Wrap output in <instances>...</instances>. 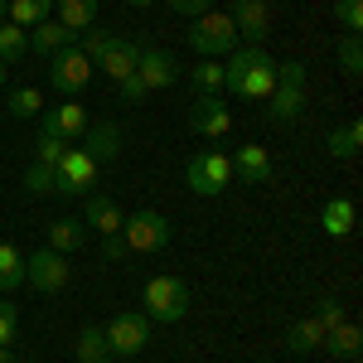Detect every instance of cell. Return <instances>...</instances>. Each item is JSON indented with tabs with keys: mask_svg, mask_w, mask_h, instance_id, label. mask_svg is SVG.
Segmentation results:
<instances>
[{
	"mask_svg": "<svg viewBox=\"0 0 363 363\" xmlns=\"http://www.w3.org/2000/svg\"><path fill=\"white\" fill-rule=\"evenodd\" d=\"M339 68H344L349 78H359V73H363V44H359V34H344V39H339Z\"/></svg>",
	"mask_w": 363,
	"mask_h": 363,
	"instance_id": "31",
	"label": "cell"
},
{
	"mask_svg": "<svg viewBox=\"0 0 363 363\" xmlns=\"http://www.w3.org/2000/svg\"><path fill=\"white\" fill-rule=\"evenodd\" d=\"M25 54H29V34L20 25H10V20H5V25H0V63H5V68H15Z\"/></svg>",
	"mask_w": 363,
	"mask_h": 363,
	"instance_id": "28",
	"label": "cell"
},
{
	"mask_svg": "<svg viewBox=\"0 0 363 363\" xmlns=\"http://www.w3.org/2000/svg\"><path fill=\"white\" fill-rule=\"evenodd\" d=\"M107 335V349H112V359H136L140 349L150 344V320L140 315V310H121L112 325L102 330Z\"/></svg>",
	"mask_w": 363,
	"mask_h": 363,
	"instance_id": "9",
	"label": "cell"
},
{
	"mask_svg": "<svg viewBox=\"0 0 363 363\" xmlns=\"http://www.w3.org/2000/svg\"><path fill=\"white\" fill-rule=\"evenodd\" d=\"M0 363H20V359H15V354H10V349H0Z\"/></svg>",
	"mask_w": 363,
	"mask_h": 363,
	"instance_id": "43",
	"label": "cell"
},
{
	"mask_svg": "<svg viewBox=\"0 0 363 363\" xmlns=\"http://www.w3.org/2000/svg\"><path fill=\"white\" fill-rule=\"evenodd\" d=\"M68 44H73V29H63L58 20H44V25H34V34H29V49H39V54H58Z\"/></svg>",
	"mask_w": 363,
	"mask_h": 363,
	"instance_id": "26",
	"label": "cell"
},
{
	"mask_svg": "<svg viewBox=\"0 0 363 363\" xmlns=\"http://www.w3.org/2000/svg\"><path fill=\"white\" fill-rule=\"evenodd\" d=\"M286 344H291V354H315L320 344H325V325L310 315V320H296L291 330H286Z\"/></svg>",
	"mask_w": 363,
	"mask_h": 363,
	"instance_id": "23",
	"label": "cell"
},
{
	"mask_svg": "<svg viewBox=\"0 0 363 363\" xmlns=\"http://www.w3.org/2000/svg\"><path fill=\"white\" fill-rule=\"evenodd\" d=\"M116 92H121L126 102H140V97H145V87H140L136 73H131V78H121V83H116Z\"/></svg>",
	"mask_w": 363,
	"mask_h": 363,
	"instance_id": "40",
	"label": "cell"
},
{
	"mask_svg": "<svg viewBox=\"0 0 363 363\" xmlns=\"http://www.w3.org/2000/svg\"><path fill=\"white\" fill-rule=\"evenodd\" d=\"M92 184H97V160L83 145H68L54 165V194H92Z\"/></svg>",
	"mask_w": 363,
	"mask_h": 363,
	"instance_id": "8",
	"label": "cell"
},
{
	"mask_svg": "<svg viewBox=\"0 0 363 363\" xmlns=\"http://www.w3.org/2000/svg\"><path fill=\"white\" fill-rule=\"evenodd\" d=\"M126 5H136V10H145V5H155V0H126Z\"/></svg>",
	"mask_w": 363,
	"mask_h": 363,
	"instance_id": "44",
	"label": "cell"
},
{
	"mask_svg": "<svg viewBox=\"0 0 363 363\" xmlns=\"http://www.w3.org/2000/svg\"><path fill=\"white\" fill-rule=\"evenodd\" d=\"M189 49L203 58H228L238 49V29H233V15L228 10H203L189 29Z\"/></svg>",
	"mask_w": 363,
	"mask_h": 363,
	"instance_id": "4",
	"label": "cell"
},
{
	"mask_svg": "<svg viewBox=\"0 0 363 363\" xmlns=\"http://www.w3.org/2000/svg\"><path fill=\"white\" fill-rule=\"evenodd\" d=\"M83 242H87V223L83 218H58V223H49V247L54 252L68 257V252H78Z\"/></svg>",
	"mask_w": 363,
	"mask_h": 363,
	"instance_id": "21",
	"label": "cell"
},
{
	"mask_svg": "<svg viewBox=\"0 0 363 363\" xmlns=\"http://www.w3.org/2000/svg\"><path fill=\"white\" fill-rule=\"evenodd\" d=\"M68 257L54 247H39V252H29L25 257V281L34 286V291H44V296H58L63 286H68Z\"/></svg>",
	"mask_w": 363,
	"mask_h": 363,
	"instance_id": "10",
	"label": "cell"
},
{
	"mask_svg": "<svg viewBox=\"0 0 363 363\" xmlns=\"http://www.w3.org/2000/svg\"><path fill=\"white\" fill-rule=\"evenodd\" d=\"M44 112V97H39V87H20V92H10V116H20V121H29V116Z\"/></svg>",
	"mask_w": 363,
	"mask_h": 363,
	"instance_id": "30",
	"label": "cell"
},
{
	"mask_svg": "<svg viewBox=\"0 0 363 363\" xmlns=\"http://www.w3.org/2000/svg\"><path fill=\"white\" fill-rule=\"evenodd\" d=\"M107 44H112V34H107V29H83V54L92 58V63H97V58H102V49H107Z\"/></svg>",
	"mask_w": 363,
	"mask_h": 363,
	"instance_id": "37",
	"label": "cell"
},
{
	"mask_svg": "<svg viewBox=\"0 0 363 363\" xmlns=\"http://www.w3.org/2000/svg\"><path fill=\"white\" fill-rule=\"evenodd\" d=\"M25 189L29 194H54V165H39V160H34V165L25 169Z\"/></svg>",
	"mask_w": 363,
	"mask_h": 363,
	"instance_id": "35",
	"label": "cell"
},
{
	"mask_svg": "<svg viewBox=\"0 0 363 363\" xmlns=\"http://www.w3.org/2000/svg\"><path fill=\"white\" fill-rule=\"evenodd\" d=\"M320 349H330L335 359H359V349H363V335H359V325H335V330H325V344Z\"/></svg>",
	"mask_w": 363,
	"mask_h": 363,
	"instance_id": "22",
	"label": "cell"
},
{
	"mask_svg": "<svg viewBox=\"0 0 363 363\" xmlns=\"http://www.w3.org/2000/svg\"><path fill=\"white\" fill-rule=\"evenodd\" d=\"M5 73H10V68H5V63H0V83H5Z\"/></svg>",
	"mask_w": 363,
	"mask_h": 363,
	"instance_id": "45",
	"label": "cell"
},
{
	"mask_svg": "<svg viewBox=\"0 0 363 363\" xmlns=\"http://www.w3.org/2000/svg\"><path fill=\"white\" fill-rule=\"evenodd\" d=\"M107 257H112V262H116V257H126V242H121V233H116V238H107Z\"/></svg>",
	"mask_w": 363,
	"mask_h": 363,
	"instance_id": "41",
	"label": "cell"
},
{
	"mask_svg": "<svg viewBox=\"0 0 363 363\" xmlns=\"http://www.w3.org/2000/svg\"><path fill=\"white\" fill-rule=\"evenodd\" d=\"M20 286H25V257H20V247L0 242V296H15Z\"/></svg>",
	"mask_w": 363,
	"mask_h": 363,
	"instance_id": "24",
	"label": "cell"
},
{
	"mask_svg": "<svg viewBox=\"0 0 363 363\" xmlns=\"http://www.w3.org/2000/svg\"><path fill=\"white\" fill-rule=\"evenodd\" d=\"M184 184H189L199 199L223 194L228 184H233V160H228L223 150H199L194 160H189V169H184Z\"/></svg>",
	"mask_w": 363,
	"mask_h": 363,
	"instance_id": "5",
	"label": "cell"
},
{
	"mask_svg": "<svg viewBox=\"0 0 363 363\" xmlns=\"http://www.w3.org/2000/svg\"><path fill=\"white\" fill-rule=\"evenodd\" d=\"M49 15H54V0H10V25H20V29L44 25Z\"/></svg>",
	"mask_w": 363,
	"mask_h": 363,
	"instance_id": "27",
	"label": "cell"
},
{
	"mask_svg": "<svg viewBox=\"0 0 363 363\" xmlns=\"http://www.w3.org/2000/svg\"><path fill=\"white\" fill-rule=\"evenodd\" d=\"M233 179H242V184H267V179H272V155H267V145H242L238 160H233Z\"/></svg>",
	"mask_w": 363,
	"mask_h": 363,
	"instance_id": "16",
	"label": "cell"
},
{
	"mask_svg": "<svg viewBox=\"0 0 363 363\" xmlns=\"http://www.w3.org/2000/svg\"><path fill=\"white\" fill-rule=\"evenodd\" d=\"M83 150L97 160V165H107V160H116V150H121V126L116 121H102V126H87L83 131Z\"/></svg>",
	"mask_w": 363,
	"mask_h": 363,
	"instance_id": "17",
	"label": "cell"
},
{
	"mask_svg": "<svg viewBox=\"0 0 363 363\" xmlns=\"http://www.w3.org/2000/svg\"><path fill=\"white\" fill-rule=\"evenodd\" d=\"M189 126H194V136H208V140H223L233 131V116L218 102V92H199V102L189 107Z\"/></svg>",
	"mask_w": 363,
	"mask_h": 363,
	"instance_id": "11",
	"label": "cell"
},
{
	"mask_svg": "<svg viewBox=\"0 0 363 363\" xmlns=\"http://www.w3.org/2000/svg\"><path fill=\"white\" fill-rule=\"evenodd\" d=\"M121 242H126V252H160L169 242V218L155 208H136L121 223Z\"/></svg>",
	"mask_w": 363,
	"mask_h": 363,
	"instance_id": "7",
	"label": "cell"
},
{
	"mask_svg": "<svg viewBox=\"0 0 363 363\" xmlns=\"http://www.w3.org/2000/svg\"><path fill=\"white\" fill-rule=\"evenodd\" d=\"M136 63H140V44H136V39H116V34H112V44L102 49V58H97L92 68H102L112 83H121V78L136 73Z\"/></svg>",
	"mask_w": 363,
	"mask_h": 363,
	"instance_id": "15",
	"label": "cell"
},
{
	"mask_svg": "<svg viewBox=\"0 0 363 363\" xmlns=\"http://www.w3.org/2000/svg\"><path fill=\"white\" fill-rule=\"evenodd\" d=\"M359 145H363V121H349V126L330 131V155H335V160H354Z\"/></svg>",
	"mask_w": 363,
	"mask_h": 363,
	"instance_id": "29",
	"label": "cell"
},
{
	"mask_svg": "<svg viewBox=\"0 0 363 363\" xmlns=\"http://www.w3.org/2000/svg\"><path fill=\"white\" fill-rule=\"evenodd\" d=\"M140 306H145V320L174 325V320H184V315H189V286H184L179 277H150V281H145Z\"/></svg>",
	"mask_w": 363,
	"mask_h": 363,
	"instance_id": "3",
	"label": "cell"
},
{
	"mask_svg": "<svg viewBox=\"0 0 363 363\" xmlns=\"http://www.w3.org/2000/svg\"><path fill=\"white\" fill-rule=\"evenodd\" d=\"M233 29H238V44L247 39V44H262L267 34H272V5L267 0H233Z\"/></svg>",
	"mask_w": 363,
	"mask_h": 363,
	"instance_id": "12",
	"label": "cell"
},
{
	"mask_svg": "<svg viewBox=\"0 0 363 363\" xmlns=\"http://www.w3.org/2000/svg\"><path fill=\"white\" fill-rule=\"evenodd\" d=\"M267 112H272V121H281V126H291L296 116L306 112V63H301V58L277 63V87H272V97H267Z\"/></svg>",
	"mask_w": 363,
	"mask_h": 363,
	"instance_id": "2",
	"label": "cell"
},
{
	"mask_svg": "<svg viewBox=\"0 0 363 363\" xmlns=\"http://www.w3.org/2000/svg\"><path fill=\"white\" fill-rule=\"evenodd\" d=\"M335 20H339L344 34H359V29H363V0H339V5H335Z\"/></svg>",
	"mask_w": 363,
	"mask_h": 363,
	"instance_id": "33",
	"label": "cell"
},
{
	"mask_svg": "<svg viewBox=\"0 0 363 363\" xmlns=\"http://www.w3.org/2000/svg\"><path fill=\"white\" fill-rule=\"evenodd\" d=\"M20 339V310L15 301H0V349H10Z\"/></svg>",
	"mask_w": 363,
	"mask_h": 363,
	"instance_id": "34",
	"label": "cell"
},
{
	"mask_svg": "<svg viewBox=\"0 0 363 363\" xmlns=\"http://www.w3.org/2000/svg\"><path fill=\"white\" fill-rule=\"evenodd\" d=\"M83 131H87V107H78L73 97L44 112V136H58L73 145V140H83Z\"/></svg>",
	"mask_w": 363,
	"mask_h": 363,
	"instance_id": "14",
	"label": "cell"
},
{
	"mask_svg": "<svg viewBox=\"0 0 363 363\" xmlns=\"http://www.w3.org/2000/svg\"><path fill=\"white\" fill-rule=\"evenodd\" d=\"M73 349H78V363H112L107 335H102L97 325H87V330H78V339H73Z\"/></svg>",
	"mask_w": 363,
	"mask_h": 363,
	"instance_id": "25",
	"label": "cell"
},
{
	"mask_svg": "<svg viewBox=\"0 0 363 363\" xmlns=\"http://www.w3.org/2000/svg\"><path fill=\"white\" fill-rule=\"evenodd\" d=\"M354 218H359V213H354V199H330L325 213H320V228H325L330 238H349V233H354Z\"/></svg>",
	"mask_w": 363,
	"mask_h": 363,
	"instance_id": "20",
	"label": "cell"
},
{
	"mask_svg": "<svg viewBox=\"0 0 363 363\" xmlns=\"http://www.w3.org/2000/svg\"><path fill=\"white\" fill-rule=\"evenodd\" d=\"M223 87L233 97H247V102H267L272 87H277V58L267 54L262 44H242L233 49L223 63Z\"/></svg>",
	"mask_w": 363,
	"mask_h": 363,
	"instance_id": "1",
	"label": "cell"
},
{
	"mask_svg": "<svg viewBox=\"0 0 363 363\" xmlns=\"http://www.w3.org/2000/svg\"><path fill=\"white\" fill-rule=\"evenodd\" d=\"M63 150H68V140L44 136V131H39V140H34V160H39V165H58V160H63Z\"/></svg>",
	"mask_w": 363,
	"mask_h": 363,
	"instance_id": "36",
	"label": "cell"
},
{
	"mask_svg": "<svg viewBox=\"0 0 363 363\" xmlns=\"http://www.w3.org/2000/svg\"><path fill=\"white\" fill-rule=\"evenodd\" d=\"M136 78H140V87H145V92H165V87L179 83V63H174L165 49H140Z\"/></svg>",
	"mask_w": 363,
	"mask_h": 363,
	"instance_id": "13",
	"label": "cell"
},
{
	"mask_svg": "<svg viewBox=\"0 0 363 363\" xmlns=\"http://www.w3.org/2000/svg\"><path fill=\"white\" fill-rule=\"evenodd\" d=\"M54 10H58V25L63 29H73V34H83V29L97 25V0H54Z\"/></svg>",
	"mask_w": 363,
	"mask_h": 363,
	"instance_id": "19",
	"label": "cell"
},
{
	"mask_svg": "<svg viewBox=\"0 0 363 363\" xmlns=\"http://www.w3.org/2000/svg\"><path fill=\"white\" fill-rule=\"evenodd\" d=\"M315 320H320L325 330H335V325H344V306H339L335 296H325V301H320V310H315Z\"/></svg>",
	"mask_w": 363,
	"mask_h": 363,
	"instance_id": "38",
	"label": "cell"
},
{
	"mask_svg": "<svg viewBox=\"0 0 363 363\" xmlns=\"http://www.w3.org/2000/svg\"><path fill=\"white\" fill-rule=\"evenodd\" d=\"M5 20H10V0H0V25H5Z\"/></svg>",
	"mask_w": 363,
	"mask_h": 363,
	"instance_id": "42",
	"label": "cell"
},
{
	"mask_svg": "<svg viewBox=\"0 0 363 363\" xmlns=\"http://www.w3.org/2000/svg\"><path fill=\"white\" fill-rule=\"evenodd\" d=\"M83 223H92L102 238H116L121 233V223H126V213L116 208V199H107V194H87V218Z\"/></svg>",
	"mask_w": 363,
	"mask_h": 363,
	"instance_id": "18",
	"label": "cell"
},
{
	"mask_svg": "<svg viewBox=\"0 0 363 363\" xmlns=\"http://www.w3.org/2000/svg\"><path fill=\"white\" fill-rule=\"evenodd\" d=\"M169 10L174 15H203V10H213V0H169Z\"/></svg>",
	"mask_w": 363,
	"mask_h": 363,
	"instance_id": "39",
	"label": "cell"
},
{
	"mask_svg": "<svg viewBox=\"0 0 363 363\" xmlns=\"http://www.w3.org/2000/svg\"><path fill=\"white\" fill-rule=\"evenodd\" d=\"M189 78H194L199 92H218V87H223V63H218V58H203Z\"/></svg>",
	"mask_w": 363,
	"mask_h": 363,
	"instance_id": "32",
	"label": "cell"
},
{
	"mask_svg": "<svg viewBox=\"0 0 363 363\" xmlns=\"http://www.w3.org/2000/svg\"><path fill=\"white\" fill-rule=\"evenodd\" d=\"M87 83H92V58L83 49L68 44V49L49 54V87H54L58 97H78Z\"/></svg>",
	"mask_w": 363,
	"mask_h": 363,
	"instance_id": "6",
	"label": "cell"
}]
</instances>
